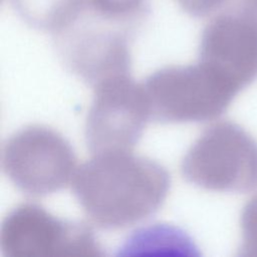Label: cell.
Listing matches in <instances>:
<instances>
[{
  "instance_id": "obj_2",
  "label": "cell",
  "mask_w": 257,
  "mask_h": 257,
  "mask_svg": "<svg viewBox=\"0 0 257 257\" xmlns=\"http://www.w3.org/2000/svg\"><path fill=\"white\" fill-rule=\"evenodd\" d=\"M143 85L151 119L160 122L213 120L228 109L240 92L201 60L160 68L148 76Z\"/></svg>"
},
{
  "instance_id": "obj_3",
  "label": "cell",
  "mask_w": 257,
  "mask_h": 257,
  "mask_svg": "<svg viewBox=\"0 0 257 257\" xmlns=\"http://www.w3.org/2000/svg\"><path fill=\"white\" fill-rule=\"evenodd\" d=\"M184 178L205 190L245 193L257 188V142L228 120L208 126L182 160Z\"/></svg>"
},
{
  "instance_id": "obj_4",
  "label": "cell",
  "mask_w": 257,
  "mask_h": 257,
  "mask_svg": "<svg viewBox=\"0 0 257 257\" xmlns=\"http://www.w3.org/2000/svg\"><path fill=\"white\" fill-rule=\"evenodd\" d=\"M1 164L4 174L22 193L42 197L65 188L77 169L70 144L44 125H27L5 142Z\"/></svg>"
},
{
  "instance_id": "obj_5",
  "label": "cell",
  "mask_w": 257,
  "mask_h": 257,
  "mask_svg": "<svg viewBox=\"0 0 257 257\" xmlns=\"http://www.w3.org/2000/svg\"><path fill=\"white\" fill-rule=\"evenodd\" d=\"M92 87L84 128L89 152L133 151L151 119L144 85L124 73L104 78Z\"/></svg>"
},
{
  "instance_id": "obj_8",
  "label": "cell",
  "mask_w": 257,
  "mask_h": 257,
  "mask_svg": "<svg viewBox=\"0 0 257 257\" xmlns=\"http://www.w3.org/2000/svg\"><path fill=\"white\" fill-rule=\"evenodd\" d=\"M199 60L207 63L240 91L257 79V16L226 9L205 27Z\"/></svg>"
},
{
  "instance_id": "obj_9",
  "label": "cell",
  "mask_w": 257,
  "mask_h": 257,
  "mask_svg": "<svg viewBox=\"0 0 257 257\" xmlns=\"http://www.w3.org/2000/svg\"><path fill=\"white\" fill-rule=\"evenodd\" d=\"M12 2L29 25L52 34L71 23L86 4L84 0H12Z\"/></svg>"
},
{
  "instance_id": "obj_10",
  "label": "cell",
  "mask_w": 257,
  "mask_h": 257,
  "mask_svg": "<svg viewBox=\"0 0 257 257\" xmlns=\"http://www.w3.org/2000/svg\"><path fill=\"white\" fill-rule=\"evenodd\" d=\"M87 7L96 15L131 29L146 12V0H86Z\"/></svg>"
},
{
  "instance_id": "obj_1",
  "label": "cell",
  "mask_w": 257,
  "mask_h": 257,
  "mask_svg": "<svg viewBox=\"0 0 257 257\" xmlns=\"http://www.w3.org/2000/svg\"><path fill=\"white\" fill-rule=\"evenodd\" d=\"M170 187L166 168L133 151L92 155L77 167L71 181L87 218L106 230L125 228L154 215Z\"/></svg>"
},
{
  "instance_id": "obj_11",
  "label": "cell",
  "mask_w": 257,
  "mask_h": 257,
  "mask_svg": "<svg viewBox=\"0 0 257 257\" xmlns=\"http://www.w3.org/2000/svg\"><path fill=\"white\" fill-rule=\"evenodd\" d=\"M242 256L257 257V193L245 204L240 218Z\"/></svg>"
},
{
  "instance_id": "obj_6",
  "label": "cell",
  "mask_w": 257,
  "mask_h": 257,
  "mask_svg": "<svg viewBox=\"0 0 257 257\" xmlns=\"http://www.w3.org/2000/svg\"><path fill=\"white\" fill-rule=\"evenodd\" d=\"M0 248L6 257L101 256L89 227L50 214L34 203H23L3 220Z\"/></svg>"
},
{
  "instance_id": "obj_7",
  "label": "cell",
  "mask_w": 257,
  "mask_h": 257,
  "mask_svg": "<svg viewBox=\"0 0 257 257\" xmlns=\"http://www.w3.org/2000/svg\"><path fill=\"white\" fill-rule=\"evenodd\" d=\"M128 35V29L84 7L53 37L66 68L93 86L104 78L130 73Z\"/></svg>"
}]
</instances>
